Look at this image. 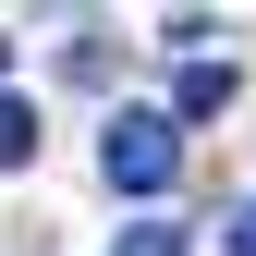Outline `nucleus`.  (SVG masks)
<instances>
[{"instance_id": "4", "label": "nucleus", "mask_w": 256, "mask_h": 256, "mask_svg": "<svg viewBox=\"0 0 256 256\" xmlns=\"http://www.w3.org/2000/svg\"><path fill=\"white\" fill-rule=\"evenodd\" d=\"M122 256H183V232H171V220H134V232H122Z\"/></svg>"}, {"instance_id": "3", "label": "nucleus", "mask_w": 256, "mask_h": 256, "mask_svg": "<svg viewBox=\"0 0 256 256\" xmlns=\"http://www.w3.org/2000/svg\"><path fill=\"white\" fill-rule=\"evenodd\" d=\"M37 158V98H0V171H24Z\"/></svg>"}, {"instance_id": "5", "label": "nucleus", "mask_w": 256, "mask_h": 256, "mask_svg": "<svg viewBox=\"0 0 256 256\" xmlns=\"http://www.w3.org/2000/svg\"><path fill=\"white\" fill-rule=\"evenodd\" d=\"M220 256H256V196L232 208V244H220Z\"/></svg>"}, {"instance_id": "1", "label": "nucleus", "mask_w": 256, "mask_h": 256, "mask_svg": "<svg viewBox=\"0 0 256 256\" xmlns=\"http://www.w3.org/2000/svg\"><path fill=\"white\" fill-rule=\"evenodd\" d=\"M98 171H110V196H171V171H183V122H171V110H110Z\"/></svg>"}, {"instance_id": "2", "label": "nucleus", "mask_w": 256, "mask_h": 256, "mask_svg": "<svg viewBox=\"0 0 256 256\" xmlns=\"http://www.w3.org/2000/svg\"><path fill=\"white\" fill-rule=\"evenodd\" d=\"M232 98H244V74H232V61H183V74H171V122H220Z\"/></svg>"}]
</instances>
